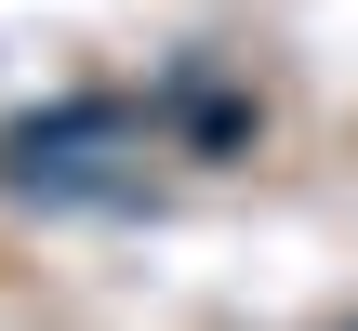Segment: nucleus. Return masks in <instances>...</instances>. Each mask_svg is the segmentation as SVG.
<instances>
[{"instance_id":"nucleus-1","label":"nucleus","mask_w":358,"mask_h":331,"mask_svg":"<svg viewBox=\"0 0 358 331\" xmlns=\"http://www.w3.org/2000/svg\"><path fill=\"white\" fill-rule=\"evenodd\" d=\"M106 146H133L120 106H53V119H13L0 133V186H40V199H106Z\"/></svg>"},{"instance_id":"nucleus-2","label":"nucleus","mask_w":358,"mask_h":331,"mask_svg":"<svg viewBox=\"0 0 358 331\" xmlns=\"http://www.w3.org/2000/svg\"><path fill=\"white\" fill-rule=\"evenodd\" d=\"M345 331H358V318H345Z\"/></svg>"}]
</instances>
